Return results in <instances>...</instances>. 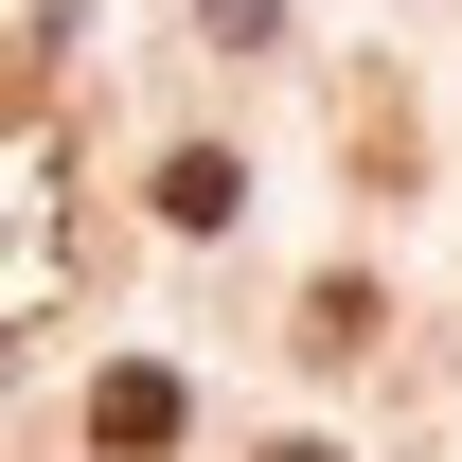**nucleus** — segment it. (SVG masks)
<instances>
[{"mask_svg":"<svg viewBox=\"0 0 462 462\" xmlns=\"http://www.w3.org/2000/svg\"><path fill=\"white\" fill-rule=\"evenodd\" d=\"M178 427H196V392H178L161 356H125V374H89V445H107V462H161Z\"/></svg>","mask_w":462,"mask_h":462,"instance_id":"obj_1","label":"nucleus"},{"mask_svg":"<svg viewBox=\"0 0 462 462\" xmlns=\"http://www.w3.org/2000/svg\"><path fill=\"white\" fill-rule=\"evenodd\" d=\"M161 214H178V231H231V214H249L231 143H178V161H161Z\"/></svg>","mask_w":462,"mask_h":462,"instance_id":"obj_2","label":"nucleus"},{"mask_svg":"<svg viewBox=\"0 0 462 462\" xmlns=\"http://www.w3.org/2000/svg\"><path fill=\"white\" fill-rule=\"evenodd\" d=\"M302 356H374V285H320V302H302Z\"/></svg>","mask_w":462,"mask_h":462,"instance_id":"obj_3","label":"nucleus"},{"mask_svg":"<svg viewBox=\"0 0 462 462\" xmlns=\"http://www.w3.org/2000/svg\"><path fill=\"white\" fill-rule=\"evenodd\" d=\"M196 18H214L231 54H267V36H285V0H196Z\"/></svg>","mask_w":462,"mask_h":462,"instance_id":"obj_4","label":"nucleus"},{"mask_svg":"<svg viewBox=\"0 0 462 462\" xmlns=\"http://www.w3.org/2000/svg\"><path fill=\"white\" fill-rule=\"evenodd\" d=\"M267 462H338V445H267Z\"/></svg>","mask_w":462,"mask_h":462,"instance_id":"obj_5","label":"nucleus"}]
</instances>
